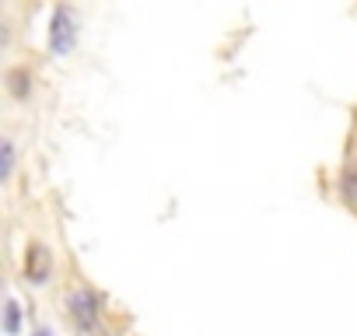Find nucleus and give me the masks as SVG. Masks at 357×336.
<instances>
[{
  "label": "nucleus",
  "instance_id": "5",
  "mask_svg": "<svg viewBox=\"0 0 357 336\" xmlns=\"http://www.w3.org/2000/svg\"><path fill=\"white\" fill-rule=\"evenodd\" d=\"M340 193L347 204H357V161H350L340 176Z\"/></svg>",
  "mask_w": 357,
  "mask_h": 336
},
{
  "label": "nucleus",
  "instance_id": "8",
  "mask_svg": "<svg viewBox=\"0 0 357 336\" xmlns=\"http://www.w3.org/2000/svg\"><path fill=\"white\" fill-rule=\"evenodd\" d=\"M77 336H109V333L98 329V326H84V329H77Z\"/></svg>",
  "mask_w": 357,
  "mask_h": 336
},
{
  "label": "nucleus",
  "instance_id": "3",
  "mask_svg": "<svg viewBox=\"0 0 357 336\" xmlns=\"http://www.w3.org/2000/svg\"><path fill=\"white\" fill-rule=\"evenodd\" d=\"M25 277L32 284H46L50 280V252L43 245H29V252H25Z\"/></svg>",
  "mask_w": 357,
  "mask_h": 336
},
{
  "label": "nucleus",
  "instance_id": "6",
  "mask_svg": "<svg viewBox=\"0 0 357 336\" xmlns=\"http://www.w3.org/2000/svg\"><path fill=\"white\" fill-rule=\"evenodd\" d=\"M18 322H22L18 301H8V319H4V333H8V336H15V333H18Z\"/></svg>",
  "mask_w": 357,
  "mask_h": 336
},
{
  "label": "nucleus",
  "instance_id": "1",
  "mask_svg": "<svg viewBox=\"0 0 357 336\" xmlns=\"http://www.w3.org/2000/svg\"><path fill=\"white\" fill-rule=\"evenodd\" d=\"M77 43V18L67 4H60L53 11V22H50V49L53 56H67Z\"/></svg>",
  "mask_w": 357,
  "mask_h": 336
},
{
  "label": "nucleus",
  "instance_id": "4",
  "mask_svg": "<svg viewBox=\"0 0 357 336\" xmlns=\"http://www.w3.org/2000/svg\"><path fill=\"white\" fill-rule=\"evenodd\" d=\"M4 84H8L11 98L25 102V98L32 95V70H29V67H11V70H8V77H4Z\"/></svg>",
  "mask_w": 357,
  "mask_h": 336
},
{
  "label": "nucleus",
  "instance_id": "7",
  "mask_svg": "<svg viewBox=\"0 0 357 336\" xmlns=\"http://www.w3.org/2000/svg\"><path fill=\"white\" fill-rule=\"evenodd\" d=\"M11 172H15V140H4V168H0V176L11 179Z\"/></svg>",
  "mask_w": 357,
  "mask_h": 336
},
{
  "label": "nucleus",
  "instance_id": "9",
  "mask_svg": "<svg viewBox=\"0 0 357 336\" xmlns=\"http://www.w3.org/2000/svg\"><path fill=\"white\" fill-rule=\"evenodd\" d=\"M36 336H53V333H50V329H39V333H36Z\"/></svg>",
  "mask_w": 357,
  "mask_h": 336
},
{
  "label": "nucleus",
  "instance_id": "2",
  "mask_svg": "<svg viewBox=\"0 0 357 336\" xmlns=\"http://www.w3.org/2000/svg\"><path fill=\"white\" fill-rule=\"evenodd\" d=\"M67 308H70V319L77 322V329H84V326H98V298H95V291H74L70 298H67Z\"/></svg>",
  "mask_w": 357,
  "mask_h": 336
}]
</instances>
